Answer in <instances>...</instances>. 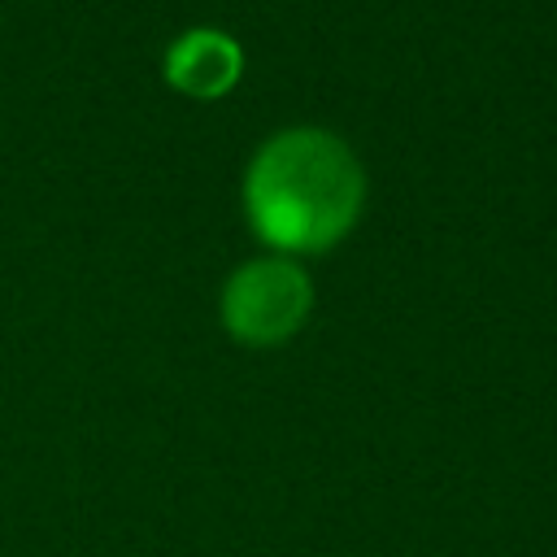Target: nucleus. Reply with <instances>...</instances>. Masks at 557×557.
Wrapping results in <instances>:
<instances>
[{
  "mask_svg": "<svg viewBox=\"0 0 557 557\" xmlns=\"http://www.w3.org/2000/svg\"><path fill=\"white\" fill-rule=\"evenodd\" d=\"M313 305L309 278L296 261L261 257L231 274L222 292V322L244 344H278L287 339Z\"/></svg>",
  "mask_w": 557,
  "mask_h": 557,
  "instance_id": "nucleus-2",
  "label": "nucleus"
},
{
  "mask_svg": "<svg viewBox=\"0 0 557 557\" xmlns=\"http://www.w3.org/2000/svg\"><path fill=\"white\" fill-rule=\"evenodd\" d=\"M165 74L191 96H222L239 78V48L222 30H187L170 48Z\"/></svg>",
  "mask_w": 557,
  "mask_h": 557,
  "instance_id": "nucleus-3",
  "label": "nucleus"
},
{
  "mask_svg": "<svg viewBox=\"0 0 557 557\" xmlns=\"http://www.w3.org/2000/svg\"><path fill=\"white\" fill-rule=\"evenodd\" d=\"M366 178L357 157L318 126L274 135L248 165L244 200L261 239L313 252L335 244L361 209Z\"/></svg>",
  "mask_w": 557,
  "mask_h": 557,
  "instance_id": "nucleus-1",
  "label": "nucleus"
}]
</instances>
